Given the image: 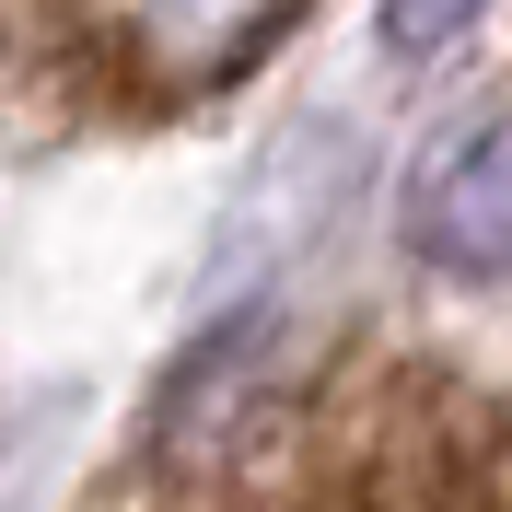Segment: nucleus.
I'll return each instance as SVG.
<instances>
[{
  "mask_svg": "<svg viewBox=\"0 0 512 512\" xmlns=\"http://www.w3.org/2000/svg\"><path fill=\"white\" fill-rule=\"evenodd\" d=\"M315 0H0V128L152 140L210 117Z\"/></svg>",
  "mask_w": 512,
  "mask_h": 512,
  "instance_id": "f257e3e1",
  "label": "nucleus"
},
{
  "mask_svg": "<svg viewBox=\"0 0 512 512\" xmlns=\"http://www.w3.org/2000/svg\"><path fill=\"white\" fill-rule=\"evenodd\" d=\"M396 233H408V256L443 268V280H512V105L454 117L443 140L408 163Z\"/></svg>",
  "mask_w": 512,
  "mask_h": 512,
  "instance_id": "f03ea898",
  "label": "nucleus"
},
{
  "mask_svg": "<svg viewBox=\"0 0 512 512\" xmlns=\"http://www.w3.org/2000/svg\"><path fill=\"white\" fill-rule=\"evenodd\" d=\"M466 12H478V0H396V12H384V47H396V59H431Z\"/></svg>",
  "mask_w": 512,
  "mask_h": 512,
  "instance_id": "7ed1b4c3",
  "label": "nucleus"
}]
</instances>
